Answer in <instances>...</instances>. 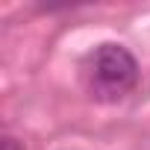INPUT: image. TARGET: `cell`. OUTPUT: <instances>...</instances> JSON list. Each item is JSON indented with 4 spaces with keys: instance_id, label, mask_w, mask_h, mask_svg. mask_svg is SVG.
<instances>
[{
    "instance_id": "obj_2",
    "label": "cell",
    "mask_w": 150,
    "mask_h": 150,
    "mask_svg": "<svg viewBox=\"0 0 150 150\" xmlns=\"http://www.w3.org/2000/svg\"><path fill=\"white\" fill-rule=\"evenodd\" d=\"M3 150H21L15 138H3Z\"/></svg>"
},
{
    "instance_id": "obj_1",
    "label": "cell",
    "mask_w": 150,
    "mask_h": 150,
    "mask_svg": "<svg viewBox=\"0 0 150 150\" xmlns=\"http://www.w3.org/2000/svg\"><path fill=\"white\" fill-rule=\"evenodd\" d=\"M138 83V62L124 44H100L88 62V88L97 100H118Z\"/></svg>"
}]
</instances>
